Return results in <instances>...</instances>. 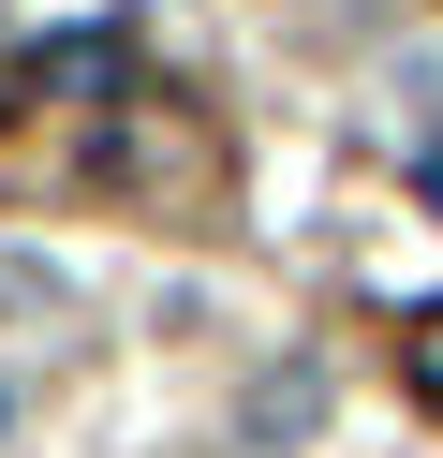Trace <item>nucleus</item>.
Segmentation results:
<instances>
[{"label": "nucleus", "instance_id": "f257e3e1", "mask_svg": "<svg viewBox=\"0 0 443 458\" xmlns=\"http://www.w3.org/2000/svg\"><path fill=\"white\" fill-rule=\"evenodd\" d=\"M89 178H104L118 208L192 222V208H222V133H207V104L133 89V104H104V133H89Z\"/></svg>", "mask_w": 443, "mask_h": 458}, {"label": "nucleus", "instance_id": "f03ea898", "mask_svg": "<svg viewBox=\"0 0 443 458\" xmlns=\"http://www.w3.org/2000/svg\"><path fill=\"white\" fill-rule=\"evenodd\" d=\"M413 399L443 414V326H413Z\"/></svg>", "mask_w": 443, "mask_h": 458}, {"label": "nucleus", "instance_id": "7ed1b4c3", "mask_svg": "<svg viewBox=\"0 0 443 458\" xmlns=\"http://www.w3.org/2000/svg\"><path fill=\"white\" fill-rule=\"evenodd\" d=\"M15 119H30V74H0V133H15Z\"/></svg>", "mask_w": 443, "mask_h": 458}, {"label": "nucleus", "instance_id": "20e7f679", "mask_svg": "<svg viewBox=\"0 0 443 458\" xmlns=\"http://www.w3.org/2000/svg\"><path fill=\"white\" fill-rule=\"evenodd\" d=\"M429 208H443V148H429Z\"/></svg>", "mask_w": 443, "mask_h": 458}]
</instances>
